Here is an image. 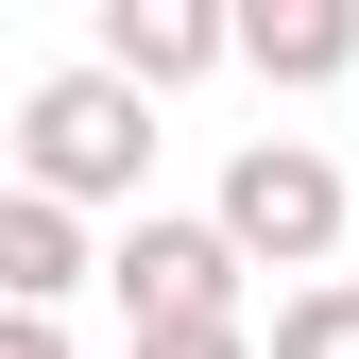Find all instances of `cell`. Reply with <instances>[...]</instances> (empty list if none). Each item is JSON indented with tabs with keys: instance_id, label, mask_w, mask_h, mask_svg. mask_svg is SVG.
<instances>
[{
	"instance_id": "1",
	"label": "cell",
	"mask_w": 359,
	"mask_h": 359,
	"mask_svg": "<svg viewBox=\"0 0 359 359\" xmlns=\"http://www.w3.org/2000/svg\"><path fill=\"white\" fill-rule=\"evenodd\" d=\"M137 171H154V103H137V86H103V69H52V86L18 103V189H52L69 222H86V205H120Z\"/></svg>"
},
{
	"instance_id": "2",
	"label": "cell",
	"mask_w": 359,
	"mask_h": 359,
	"mask_svg": "<svg viewBox=\"0 0 359 359\" xmlns=\"http://www.w3.org/2000/svg\"><path fill=\"white\" fill-rule=\"evenodd\" d=\"M103 291H120V325L171 342V325H240V240L222 222H120V257H103Z\"/></svg>"
},
{
	"instance_id": "3",
	"label": "cell",
	"mask_w": 359,
	"mask_h": 359,
	"mask_svg": "<svg viewBox=\"0 0 359 359\" xmlns=\"http://www.w3.org/2000/svg\"><path fill=\"white\" fill-rule=\"evenodd\" d=\"M222 240L274 257V274H325L342 257V171L308 137H240V171H222Z\"/></svg>"
},
{
	"instance_id": "4",
	"label": "cell",
	"mask_w": 359,
	"mask_h": 359,
	"mask_svg": "<svg viewBox=\"0 0 359 359\" xmlns=\"http://www.w3.org/2000/svg\"><path fill=\"white\" fill-rule=\"evenodd\" d=\"M86 69H103V86H137V103H171L189 69H222V18H205V0H103Z\"/></svg>"
},
{
	"instance_id": "5",
	"label": "cell",
	"mask_w": 359,
	"mask_h": 359,
	"mask_svg": "<svg viewBox=\"0 0 359 359\" xmlns=\"http://www.w3.org/2000/svg\"><path fill=\"white\" fill-rule=\"evenodd\" d=\"M222 52L257 86H342L359 69V0H257V18H222Z\"/></svg>"
},
{
	"instance_id": "6",
	"label": "cell",
	"mask_w": 359,
	"mask_h": 359,
	"mask_svg": "<svg viewBox=\"0 0 359 359\" xmlns=\"http://www.w3.org/2000/svg\"><path fill=\"white\" fill-rule=\"evenodd\" d=\"M69 274H103V257H86V222H69L52 189H0V308H34V325H52Z\"/></svg>"
},
{
	"instance_id": "7",
	"label": "cell",
	"mask_w": 359,
	"mask_h": 359,
	"mask_svg": "<svg viewBox=\"0 0 359 359\" xmlns=\"http://www.w3.org/2000/svg\"><path fill=\"white\" fill-rule=\"evenodd\" d=\"M257 359H359V274H308L291 308H274V342Z\"/></svg>"
},
{
	"instance_id": "8",
	"label": "cell",
	"mask_w": 359,
	"mask_h": 359,
	"mask_svg": "<svg viewBox=\"0 0 359 359\" xmlns=\"http://www.w3.org/2000/svg\"><path fill=\"white\" fill-rule=\"evenodd\" d=\"M137 359H257V325H171V342H137Z\"/></svg>"
},
{
	"instance_id": "9",
	"label": "cell",
	"mask_w": 359,
	"mask_h": 359,
	"mask_svg": "<svg viewBox=\"0 0 359 359\" xmlns=\"http://www.w3.org/2000/svg\"><path fill=\"white\" fill-rule=\"evenodd\" d=\"M0 359H69V325H34V308H0Z\"/></svg>"
}]
</instances>
